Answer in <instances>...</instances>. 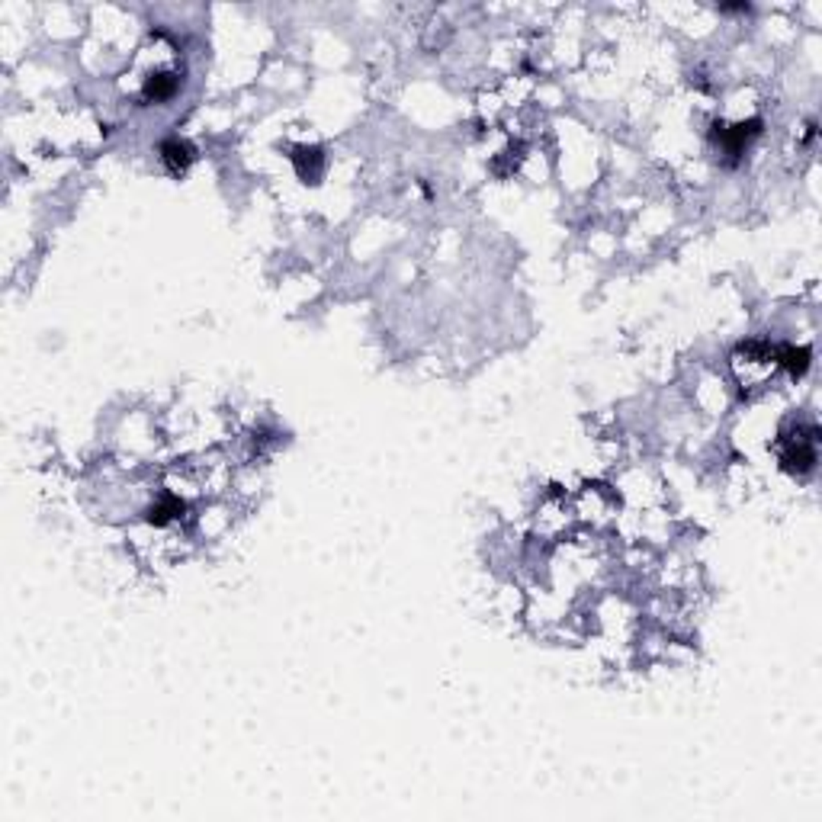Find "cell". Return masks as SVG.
Returning <instances> with one entry per match:
<instances>
[{
  "label": "cell",
  "mask_w": 822,
  "mask_h": 822,
  "mask_svg": "<svg viewBox=\"0 0 822 822\" xmlns=\"http://www.w3.org/2000/svg\"><path fill=\"white\" fill-rule=\"evenodd\" d=\"M161 154H164V161L170 164V170H183L190 161V148L183 145V141H168V145L161 148Z\"/></svg>",
  "instance_id": "obj_1"
}]
</instances>
